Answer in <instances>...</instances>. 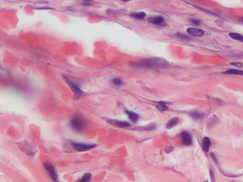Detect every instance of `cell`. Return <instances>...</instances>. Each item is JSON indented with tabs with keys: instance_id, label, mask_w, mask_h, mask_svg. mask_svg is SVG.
<instances>
[{
	"instance_id": "cell-1",
	"label": "cell",
	"mask_w": 243,
	"mask_h": 182,
	"mask_svg": "<svg viewBox=\"0 0 243 182\" xmlns=\"http://www.w3.org/2000/svg\"><path fill=\"white\" fill-rule=\"evenodd\" d=\"M135 65L141 68H163L167 66V62L162 59H147L136 63Z\"/></svg>"
},
{
	"instance_id": "cell-2",
	"label": "cell",
	"mask_w": 243,
	"mask_h": 182,
	"mask_svg": "<svg viewBox=\"0 0 243 182\" xmlns=\"http://www.w3.org/2000/svg\"><path fill=\"white\" fill-rule=\"evenodd\" d=\"M65 78V80L66 81V83L68 84V85L69 86V87L71 88V90H72L74 94H75V96L76 98H79L81 97V96L83 94V91L81 90V89L78 86V84H76L75 83H74L73 81L69 80L68 78L66 77H64Z\"/></svg>"
},
{
	"instance_id": "cell-3",
	"label": "cell",
	"mask_w": 243,
	"mask_h": 182,
	"mask_svg": "<svg viewBox=\"0 0 243 182\" xmlns=\"http://www.w3.org/2000/svg\"><path fill=\"white\" fill-rule=\"evenodd\" d=\"M71 126L75 131H81L83 128V120L79 116H75L72 118L70 121Z\"/></svg>"
},
{
	"instance_id": "cell-4",
	"label": "cell",
	"mask_w": 243,
	"mask_h": 182,
	"mask_svg": "<svg viewBox=\"0 0 243 182\" xmlns=\"http://www.w3.org/2000/svg\"><path fill=\"white\" fill-rule=\"evenodd\" d=\"M72 147L76 151L78 152H84L93 149L96 147L95 144H86V143H72Z\"/></svg>"
},
{
	"instance_id": "cell-5",
	"label": "cell",
	"mask_w": 243,
	"mask_h": 182,
	"mask_svg": "<svg viewBox=\"0 0 243 182\" xmlns=\"http://www.w3.org/2000/svg\"><path fill=\"white\" fill-rule=\"evenodd\" d=\"M18 146L20 149L23 151L24 153H26V154L29 155V156H33L35 152L32 149V147H31V145L27 142V141H23V142H21V143H18Z\"/></svg>"
},
{
	"instance_id": "cell-6",
	"label": "cell",
	"mask_w": 243,
	"mask_h": 182,
	"mask_svg": "<svg viewBox=\"0 0 243 182\" xmlns=\"http://www.w3.org/2000/svg\"><path fill=\"white\" fill-rule=\"evenodd\" d=\"M43 166H44L45 169L47 170V172H48V174H49L50 178H51L53 181H57L58 175H57V173L56 172L55 168H54L50 163H44Z\"/></svg>"
},
{
	"instance_id": "cell-7",
	"label": "cell",
	"mask_w": 243,
	"mask_h": 182,
	"mask_svg": "<svg viewBox=\"0 0 243 182\" xmlns=\"http://www.w3.org/2000/svg\"><path fill=\"white\" fill-rule=\"evenodd\" d=\"M148 21L151 24H153L155 25L158 26H164L167 25V22L165 21L164 18L161 16H154V17H151L148 18Z\"/></svg>"
},
{
	"instance_id": "cell-8",
	"label": "cell",
	"mask_w": 243,
	"mask_h": 182,
	"mask_svg": "<svg viewBox=\"0 0 243 182\" xmlns=\"http://www.w3.org/2000/svg\"><path fill=\"white\" fill-rule=\"evenodd\" d=\"M181 137H182V143L185 145L189 146L192 143V137L188 131H182L181 133Z\"/></svg>"
},
{
	"instance_id": "cell-9",
	"label": "cell",
	"mask_w": 243,
	"mask_h": 182,
	"mask_svg": "<svg viewBox=\"0 0 243 182\" xmlns=\"http://www.w3.org/2000/svg\"><path fill=\"white\" fill-rule=\"evenodd\" d=\"M187 33L190 35L194 36V37H201L202 36H204V30L195 28H188L187 29Z\"/></svg>"
},
{
	"instance_id": "cell-10",
	"label": "cell",
	"mask_w": 243,
	"mask_h": 182,
	"mask_svg": "<svg viewBox=\"0 0 243 182\" xmlns=\"http://www.w3.org/2000/svg\"><path fill=\"white\" fill-rule=\"evenodd\" d=\"M108 122L112 125L116 126V127H122V128H125V127H130V124L128 122V121H118V120H108Z\"/></svg>"
},
{
	"instance_id": "cell-11",
	"label": "cell",
	"mask_w": 243,
	"mask_h": 182,
	"mask_svg": "<svg viewBox=\"0 0 243 182\" xmlns=\"http://www.w3.org/2000/svg\"><path fill=\"white\" fill-rule=\"evenodd\" d=\"M210 147V140L208 137H204L203 139V143H202V147L205 153H208L209 151Z\"/></svg>"
},
{
	"instance_id": "cell-12",
	"label": "cell",
	"mask_w": 243,
	"mask_h": 182,
	"mask_svg": "<svg viewBox=\"0 0 243 182\" xmlns=\"http://www.w3.org/2000/svg\"><path fill=\"white\" fill-rule=\"evenodd\" d=\"M223 74H225V75H242V76H243V71H240V70H237V69H229V70H227V71H224Z\"/></svg>"
},
{
	"instance_id": "cell-13",
	"label": "cell",
	"mask_w": 243,
	"mask_h": 182,
	"mask_svg": "<svg viewBox=\"0 0 243 182\" xmlns=\"http://www.w3.org/2000/svg\"><path fill=\"white\" fill-rule=\"evenodd\" d=\"M126 112L127 113L128 116L129 118V119L131 120V121L133 122H136L137 120L139 119V116L136 114L135 112H130V111H126Z\"/></svg>"
},
{
	"instance_id": "cell-14",
	"label": "cell",
	"mask_w": 243,
	"mask_h": 182,
	"mask_svg": "<svg viewBox=\"0 0 243 182\" xmlns=\"http://www.w3.org/2000/svg\"><path fill=\"white\" fill-rule=\"evenodd\" d=\"M178 121H179V120H178V118H173L172 119H170L167 122V128L170 129V128H172V127L176 125L178 123Z\"/></svg>"
},
{
	"instance_id": "cell-15",
	"label": "cell",
	"mask_w": 243,
	"mask_h": 182,
	"mask_svg": "<svg viewBox=\"0 0 243 182\" xmlns=\"http://www.w3.org/2000/svg\"><path fill=\"white\" fill-rule=\"evenodd\" d=\"M229 36L232 39H234L235 40H238V41H240L242 43H243V36L240 33H229Z\"/></svg>"
},
{
	"instance_id": "cell-16",
	"label": "cell",
	"mask_w": 243,
	"mask_h": 182,
	"mask_svg": "<svg viewBox=\"0 0 243 182\" xmlns=\"http://www.w3.org/2000/svg\"><path fill=\"white\" fill-rule=\"evenodd\" d=\"M145 15L144 12H138V13H133V14L131 15V18H135V19L137 20H142L145 18Z\"/></svg>"
},
{
	"instance_id": "cell-17",
	"label": "cell",
	"mask_w": 243,
	"mask_h": 182,
	"mask_svg": "<svg viewBox=\"0 0 243 182\" xmlns=\"http://www.w3.org/2000/svg\"><path fill=\"white\" fill-rule=\"evenodd\" d=\"M157 109L160 110V111H167L168 109V106L166 105L163 102H157Z\"/></svg>"
},
{
	"instance_id": "cell-18",
	"label": "cell",
	"mask_w": 243,
	"mask_h": 182,
	"mask_svg": "<svg viewBox=\"0 0 243 182\" xmlns=\"http://www.w3.org/2000/svg\"><path fill=\"white\" fill-rule=\"evenodd\" d=\"M191 116L194 118V119H201L203 117V114L199 112H192L191 113Z\"/></svg>"
},
{
	"instance_id": "cell-19",
	"label": "cell",
	"mask_w": 243,
	"mask_h": 182,
	"mask_svg": "<svg viewBox=\"0 0 243 182\" xmlns=\"http://www.w3.org/2000/svg\"><path fill=\"white\" fill-rule=\"evenodd\" d=\"M112 84H113V85H115V86H120V85H122V83H123L122 82V80L121 78H118L112 79Z\"/></svg>"
},
{
	"instance_id": "cell-20",
	"label": "cell",
	"mask_w": 243,
	"mask_h": 182,
	"mask_svg": "<svg viewBox=\"0 0 243 182\" xmlns=\"http://www.w3.org/2000/svg\"><path fill=\"white\" fill-rule=\"evenodd\" d=\"M91 178V174L90 173H87L84 175H83V177L81 178V179L80 180V181H89Z\"/></svg>"
},
{
	"instance_id": "cell-21",
	"label": "cell",
	"mask_w": 243,
	"mask_h": 182,
	"mask_svg": "<svg viewBox=\"0 0 243 182\" xmlns=\"http://www.w3.org/2000/svg\"><path fill=\"white\" fill-rule=\"evenodd\" d=\"M155 127H156V125H155L154 124H151V125H147V126H146V127H144V129L149 131V130L154 129Z\"/></svg>"
},
{
	"instance_id": "cell-22",
	"label": "cell",
	"mask_w": 243,
	"mask_h": 182,
	"mask_svg": "<svg viewBox=\"0 0 243 182\" xmlns=\"http://www.w3.org/2000/svg\"><path fill=\"white\" fill-rule=\"evenodd\" d=\"M230 65H233L235 67H239V68H243V63L242 62H231Z\"/></svg>"
},
{
	"instance_id": "cell-23",
	"label": "cell",
	"mask_w": 243,
	"mask_h": 182,
	"mask_svg": "<svg viewBox=\"0 0 243 182\" xmlns=\"http://www.w3.org/2000/svg\"><path fill=\"white\" fill-rule=\"evenodd\" d=\"M191 22L192 23H193L194 24V25H199V24H200V22L198 21H197V20H191Z\"/></svg>"
},
{
	"instance_id": "cell-24",
	"label": "cell",
	"mask_w": 243,
	"mask_h": 182,
	"mask_svg": "<svg viewBox=\"0 0 243 182\" xmlns=\"http://www.w3.org/2000/svg\"><path fill=\"white\" fill-rule=\"evenodd\" d=\"M123 2H130V1H132V0H122Z\"/></svg>"
},
{
	"instance_id": "cell-25",
	"label": "cell",
	"mask_w": 243,
	"mask_h": 182,
	"mask_svg": "<svg viewBox=\"0 0 243 182\" xmlns=\"http://www.w3.org/2000/svg\"><path fill=\"white\" fill-rule=\"evenodd\" d=\"M84 1H90V0H84Z\"/></svg>"
}]
</instances>
